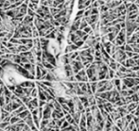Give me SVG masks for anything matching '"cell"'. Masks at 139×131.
I'll return each instance as SVG.
<instances>
[{
	"mask_svg": "<svg viewBox=\"0 0 139 131\" xmlns=\"http://www.w3.org/2000/svg\"><path fill=\"white\" fill-rule=\"evenodd\" d=\"M11 4H14V3H16V2H18V1H20V0H9Z\"/></svg>",
	"mask_w": 139,
	"mask_h": 131,
	"instance_id": "5",
	"label": "cell"
},
{
	"mask_svg": "<svg viewBox=\"0 0 139 131\" xmlns=\"http://www.w3.org/2000/svg\"><path fill=\"white\" fill-rule=\"evenodd\" d=\"M6 2V0H0V9H2L3 8V6H4V3Z\"/></svg>",
	"mask_w": 139,
	"mask_h": 131,
	"instance_id": "2",
	"label": "cell"
},
{
	"mask_svg": "<svg viewBox=\"0 0 139 131\" xmlns=\"http://www.w3.org/2000/svg\"><path fill=\"white\" fill-rule=\"evenodd\" d=\"M30 2L33 4H40V0H30Z\"/></svg>",
	"mask_w": 139,
	"mask_h": 131,
	"instance_id": "3",
	"label": "cell"
},
{
	"mask_svg": "<svg viewBox=\"0 0 139 131\" xmlns=\"http://www.w3.org/2000/svg\"><path fill=\"white\" fill-rule=\"evenodd\" d=\"M90 30H91V28H85L84 29H83V31H84L85 33H89Z\"/></svg>",
	"mask_w": 139,
	"mask_h": 131,
	"instance_id": "4",
	"label": "cell"
},
{
	"mask_svg": "<svg viewBox=\"0 0 139 131\" xmlns=\"http://www.w3.org/2000/svg\"><path fill=\"white\" fill-rule=\"evenodd\" d=\"M37 94H38L37 89L33 88V90H32V92H31V96H32V97H36V96H37Z\"/></svg>",
	"mask_w": 139,
	"mask_h": 131,
	"instance_id": "1",
	"label": "cell"
}]
</instances>
